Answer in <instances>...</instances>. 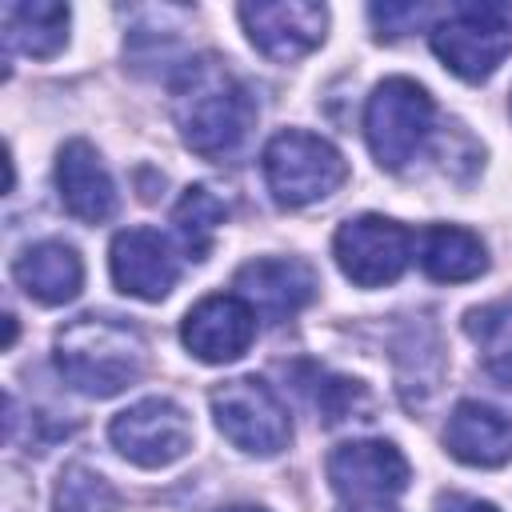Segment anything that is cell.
I'll return each mask as SVG.
<instances>
[{"label": "cell", "mask_w": 512, "mask_h": 512, "mask_svg": "<svg viewBox=\"0 0 512 512\" xmlns=\"http://www.w3.org/2000/svg\"><path fill=\"white\" fill-rule=\"evenodd\" d=\"M264 180L280 208H304L332 196L348 180V164L324 136L288 128L264 148Z\"/></svg>", "instance_id": "cell-3"}, {"label": "cell", "mask_w": 512, "mask_h": 512, "mask_svg": "<svg viewBox=\"0 0 512 512\" xmlns=\"http://www.w3.org/2000/svg\"><path fill=\"white\" fill-rule=\"evenodd\" d=\"M464 332L480 348L484 368L500 380H512V296L472 308L464 316Z\"/></svg>", "instance_id": "cell-19"}, {"label": "cell", "mask_w": 512, "mask_h": 512, "mask_svg": "<svg viewBox=\"0 0 512 512\" xmlns=\"http://www.w3.org/2000/svg\"><path fill=\"white\" fill-rule=\"evenodd\" d=\"M20 288L40 304H68L84 284V264L72 244L64 240H40L24 248L12 264Z\"/></svg>", "instance_id": "cell-16"}, {"label": "cell", "mask_w": 512, "mask_h": 512, "mask_svg": "<svg viewBox=\"0 0 512 512\" xmlns=\"http://www.w3.org/2000/svg\"><path fill=\"white\" fill-rule=\"evenodd\" d=\"M420 268L440 284H460V280L480 276L488 268V256H484L480 236H472L468 228L436 224L420 236Z\"/></svg>", "instance_id": "cell-18"}, {"label": "cell", "mask_w": 512, "mask_h": 512, "mask_svg": "<svg viewBox=\"0 0 512 512\" xmlns=\"http://www.w3.org/2000/svg\"><path fill=\"white\" fill-rule=\"evenodd\" d=\"M108 436L116 452L140 468H168L192 448V420L180 404L152 396L112 416Z\"/></svg>", "instance_id": "cell-8"}, {"label": "cell", "mask_w": 512, "mask_h": 512, "mask_svg": "<svg viewBox=\"0 0 512 512\" xmlns=\"http://www.w3.org/2000/svg\"><path fill=\"white\" fill-rule=\"evenodd\" d=\"M220 512H268V508H256V504H232V508H220Z\"/></svg>", "instance_id": "cell-26"}, {"label": "cell", "mask_w": 512, "mask_h": 512, "mask_svg": "<svg viewBox=\"0 0 512 512\" xmlns=\"http://www.w3.org/2000/svg\"><path fill=\"white\" fill-rule=\"evenodd\" d=\"M56 188L76 220L100 224L116 212V188L88 140H68L56 156Z\"/></svg>", "instance_id": "cell-14"}, {"label": "cell", "mask_w": 512, "mask_h": 512, "mask_svg": "<svg viewBox=\"0 0 512 512\" xmlns=\"http://www.w3.org/2000/svg\"><path fill=\"white\" fill-rule=\"evenodd\" d=\"M240 20L248 40L276 64L300 60L324 40L328 8L308 0H280V4H240Z\"/></svg>", "instance_id": "cell-10"}, {"label": "cell", "mask_w": 512, "mask_h": 512, "mask_svg": "<svg viewBox=\"0 0 512 512\" xmlns=\"http://www.w3.org/2000/svg\"><path fill=\"white\" fill-rule=\"evenodd\" d=\"M328 480L348 504H388L408 488V460L388 440H352L332 448Z\"/></svg>", "instance_id": "cell-9"}, {"label": "cell", "mask_w": 512, "mask_h": 512, "mask_svg": "<svg viewBox=\"0 0 512 512\" xmlns=\"http://www.w3.org/2000/svg\"><path fill=\"white\" fill-rule=\"evenodd\" d=\"M424 12H428V8H420V4H376V8H372V20H376L380 36H400V32H408L412 24H420Z\"/></svg>", "instance_id": "cell-23"}, {"label": "cell", "mask_w": 512, "mask_h": 512, "mask_svg": "<svg viewBox=\"0 0 512 512\" xmlns=\"http://www.w3.org/2000/svg\"><path fill=\"white\" fill-rule=\"evenodd\" d=\"M148 344L116 316H76L56 332V368L84 396H116L144 376Z\"/></svg>", "instance_id": "cell-2"}, {"label": "cell", "mask_w": 512, "mask_h": 512, "mask_svg": "<svg viewBox=\"0 0 512 512\" xmlns=\"http://www.w3.org/2000/svg\"><path fill=\"white\" fill-rule=\"evenodd\" d=\"M224 216H228V204L212 188H204V184L184 188L180 204L172 208V224H176V236H180V244L188 248L192 260H204L208 256V248H212L216 228L224 224Z\"/></svg>", "instance_id": "cell-20"}, {"label": "cell", "mask_w": 512, "mask_h": 512, "mask_svg": "<svg viewBox=\"0 0 512 512\" xmlns=\"http://www.w3.org/2000/svg\"><path fill=\"white\" fill-rule=\"evenodd\" d=\"M432 116H436L432 96L416 80L408 76L380 80L364 108V136L376 164L388 172L404 168L420 152L424 136L432 132Z\"/></svg>", "instance_id": "cell-5"}, {"label": "cell", "mask_w": 512, "mask_h": 512, "mask_svg": "<svg viewBox=\"0 0 512 512\" xmlns=\"http://www.w3.org/2000/svg\"><path fill=\"white\" fill-rule=\"evenodd\" d=\"M436 512H496V504H488V500H476V496H440V504H436Z\"/></svg>", "instance_id": "cell-24"}, {"label": "cell", "mask_w": 512, "mask_h": 512, "mask_svg": "<svg viewBox=\"0 0 512 512\" xmlns=\"http://www.w3.org/2000/svg\"><path fill=\"white\" fill-rule=\"evenodd\" d=\"M184 348L204 364H228L248 352L256 340V312L248 300L232 296H204L196 308H188L180 324Z\"/></svg>", "instance_id": "cell-11"}, {"label": "cell", "mask_w": 512, "mask_h": 512, "mask_svg": "<svg viewBox=\"0 0 512 512\" xmlns=\"http://www.w3.org/2000/svg\"><path fill=\"white\" fill-rule=\"evenodd\" d=\"M332 256L340 264V272L360 284V288H380L392 284L408 260H412V232L388 216L364 212L356 220H344L336 240H332Z\"/></svg>", "instance_id": "cell-7"}, {"label": "cell", "mask_w": 512, "mask_h": 512, "mask_svg": "<svg viewBox=\"0 0 512 512\" xmlns=\"http://www.w3.org/2000/svg\"><path fill=\"white\" fill-rule=\"evenodd\" d=\"M340 512H392L388 504H344Z\"/></svg>", "instance_id": "cell-25"}, {"label": "cell", "mask_w": 512, "mask_h": 512, "mask_svg": "<svg viewBox=\"0 0 512 512\" xmlns=\"http://www.w3.org/2000/svg\"><path fill=\"white\" fill-rule=\"evenodd\" d=\"M108 264H112L116 288L136 296V300H164L180 280V264H176L168 240L160 232H152V228L116 232Z\"/></svg>", "instance_id": "cell-12"}, {"label": "cell", "mask_w": 512, "mask_h": 512, "mask_svg": "<svg viewBox=\"0 0 512 512\" xmlns=\"http://www.w3.org/2000/svg\"><path fill=\"white\" fill-rule=\"evenodd\" d=\"M212 416L216 428L252 456H276L292 440V420L272 384L260 376H236L212 392Z\"/></svg>", "instance_id": "cell-6"}, {"label": "cell", "mask_w": 512, "mask_h": 512, "mask_svg": "<svg viewBox=\"0 0 512 512\" xmlns=\"http://www.w3.org/2000/svg\"><path fill=\"white\" fill-rule=\"evenodd\" d=\"M292 380L308 396V404L324 416V424H340L368 404L364 384H356L348 376H332L320 364H292Z\"/></svg>", "instance_id": "cell-21"}, {"label": "cell", "mask_w": 512, "mask_h": 512, "mask_svg": "<svg viewBox=\"0 0 512 512\" xmlns=\"http://www.w3.org/2000/svg\"><path fill=\"white\" fill-rule=\"evenodd\" d=\"M172 96H176L172 104L184 144L212 160L236 152L256 120V104L248 88L212 56H196L180 64L172 80Z\"/></svg>", "instance_id": "cell-1"}, {"label": "cell", "mask_w": 512, "mask_h": 512, "mask_svg": "<svg viewBox=\"0 0 512 512\" xmlns=\"http://www.w3.org/2000/svg\"><path fill=\"white\" fill-rule=\"evenodd\" d=\"M0 24H4V44L36 60L56 56L68 40V8L52 0H12L0 8Z\"/></svg>", "instance_id": "cell-17"}, {"label": "cell", "mask_w": 512, "mask_h": 512, "mask_svg": "<svg viewBox=\"0 0 512 512\" xmlns=\"http://www.w3.org/2000/svg\"><path fill=\"white\" fill-rule=\"evenodd\" d=\"M236 296L264 320H288L316 296V272L296 256H260L236 272Z\"/></svg>", "instance_id": "cell-13"}, {"label": "cell", "mask_w": 512, "mask_h": 512, "mask_svg": "<svg viewBox=\"0 0 512 512\" xmlns=\"http://www.w3.org/2000/svg\"><path fill=\"white\" fill-rule=\"evenodd\" d=\"M444 444L456 460L472 468H496L512 460V416L480 400H460L448 416Z\"/></svg>", "instance_id": "cell-15"}, {"label": "cell", "mask_w": 512, "mask_h": 512, "mask_svg": "<svg viewBox=\"0 0 512 512\" xmlns=\"http://www.w3.org/2000/svg\"><path fill=\"white\" fill-rule=\"evenodd\" d=\"M432 52L460 80H488L512 52L508 4H456L432 28Z\"/></svg>", "instance_id": "cell-4"}, {"label": "cell", "mask_w": 512, "mask_h": 512, "mask_svg": "<svg viewBox=\"0 0 512 512\" xmlns=\"http://www.w3.org/2000/svg\"><path fill=\"white\" fill-rule=\"evenodd\" d=\"M116 504H120L116 488L84 464H68L56 480V496H52L56 512H116Z\"/></svg>", "instance_id": "cell-22"}]
</instances>
